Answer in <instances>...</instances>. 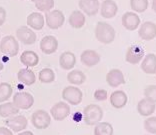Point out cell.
Here are the masks:
<instances>
[{
    "label": "cell",
    "instance_id": "1",
    "mask_svg": "<svg viewBox=\"0 0 156 135\" xmlns=\"http://www.w3.org/2000/svg\"><path fill=\"white\" fill-rule=\"evenodd\" d=\"M95 37L103 44H110L115 39V30L110 24L99 21L95 27Z\"/></svg>",
    "mask_w": 156,
    "mask_h": 135
},
{
    "label": "cell",
    "instance_id": "2",
    "mask_svg": "<svg viewBox=\"0 0 156 135\" xmlns=\"http://www.w3.org/2000/svg\"><path fill=\"white\" fill-rule=\"evenodd\" d=\"M103 118V110L97 104H89L83 109V120L88 125H96Z\"/></svg>",
    "mask_w": 156,
    "mask_h": 135
},
{
    "label": "cell",
    "instance_id": "3",
    "mask_svg": "<svg viewBox=\"0 0 156 135\" xmlns=\"http://www.w3.org/2000/svg\"><path fill=\"white\" fill-rule=\"evenodd\" d=\"M0 51L10 57H14L19 52V43L12 35H7L0 41Z\"/></svg>",
    "mask_w": 156,
    "mask_h": 135
},
{
    "label": "cell",
    "instance_id": "4",
    "mask_svg": "<svg viewBox=\"0 0 156 135\" xmlns=\"http://www.w3.org/2000/svg\"><path fill=\"white\" fill-rule=\"evenodd\" d=\"M31 123L36 129H46L51 123V116L43 109L36 110L31 115Z\"/></svg>",
    "mask_w": 156,
    "mask_h": 135
},
{
    "label": "cell",
    "instance_id": "5",
    "mask_svg": "<svg viewBox=\"0 0 156 135\" xmlns=\"http://www.w3.org/2000/svg\"><path fill=\"white\" fill-rule=\"evenodd\" d=\"M12 103L16 106L19 110H27L31 108L34 104V97L31 95L29 92L20 91L16 92L13 95V101Z\"/></svg>",
    "mask_w": 156,
    "mask_h": 135
},
{
    "label": "cell",
    "instance_id": "6",
    "mask_svg": "<svg viewBox=\"0 0 156 135\" xmlns=\"http://www.w3.org/2000/svg\"><path fill=\"white\" fill-rule=\"evenodd\" d=\"M44 18H45L46 25L50 28V29H54V30L61 27L63 24H64V21H65L64 14H63L61 10H58V9L46 12Z\"/></svg>",
    "mask_w": 156,
    "mask_h": 135
},
{
    "label": "cell",
    "instance_id": "7",
    "mask_svg": "<svg viewBox=\"0 0 156 135\" xmlns=\"http://www.w3.org/2000/svg\"><path fill=\"white\" fill-rule=\"evenodd\" d=\"M62 98L69 104L76 106L80 104L81 101H82L83 93L78 87L67 86L62 90Z\"/></svg>",
    "mask_w": 156,
    "mask_h": 135
},
{
    "label": "cell",
    "instance_id": "8",
    "mask_svg": "<svg viewBox=\"0 0 156 135\" xmlns=\"http://www.w3.org/2000/svg\"><path fill=\"white\" fill-rule=\"evenodd\" d=\"M70 114V106L67 103L60 101L55 103L50 109V116L56 121H62L66 119Z\"/></svg>",
    "mask_w": 156,
    "mask_h": 135
},
{
    "label": "cell",
    "instance_id": "9",
    "mask_svg": "<svg viewBox=\"0 0 156 135\" xmlns=\"http://www.w3.org/2000/svg\"><path fill=\"white\" fill-rule=\"evenodd\" d=\"M17 39L25 45H32L36 41V33L28 26H20L16 30Z\"/></svg>",
    "mask_w": 156,
    "mask_h": 135
},
{
    "label": "cell",
    "instance_id": "10",
    "mask_svg": "<svg viewBox=\"0 0 156 135\" xmlns=\"http://www.w3.org/2000/svg\"><path fill=\"white\" fill-rule=\"evenodd\" d=\"M144 58V49L141 45H131L127 49L125 60L130 64H137Z\"/></svg>",
    "mask_w": 156,
    "mask_h": 135
},
{
    "label": "cell",
    "instance_id": "11",
    "mask_svg": "<svg viewBox=\"0 0 156 135\" xmlns=\"http://www.w3.org/2000/svg\"><path fill=\"white\" fill-rule=\"evenodd\" d=\"M5 124L7 128H9L11 131L20 132V131H23L27 127L28 121L24 115H15L6 119Z\"/></svg>",
    "mask_w": 156,
    "mask_h": 135
},
{
    "label": "cell",
    "instance_id": "12",
    "mask_svg": "<svg viewBox=\"0 0 156 135\" xmlns=\"http://www.w3.org/2000/svg\"><path fill=\"white\" fill-rule=\"evenodd\" d=\"M58 48V40L52 35H46L40 41V50L46 55L53 54Z\"/></svg>",
    "mask_w": 156,
    "mask_h": 135
},
{
    "label": "cell",
    "instance_id": "13",
    "mask_svg": "<svg viewBox=\"0 0 156 135\" xmlns=\"http://www.w3.org/2000/svg\"><path fill=\"white\" fill-rule=\"evenodd\" d=\"M139 37L145 41H150L156 37V24L151 21H146L141 24L138 30Z\"/></svg>",
    "mask_w": 156,
    "mask_h": 135
},
{
    "label": "cell",
    "instance_id": "14",
    "mask_svg": "<svg viewBox=\"0 0 156 135\" xmlns=\"http://www.w3.org/2000/svg\"><path fill=\"white\" fill-rule=\"evenodd\" d=\"M122 25L129 31L136 30L140 25V17L135 12H125L122 16Z\"/></svg>",
    "mask_w": 156,
    "mask_h": 135
},
{
    "label": "cell",
    "instance_id": "15",
    "mask_svg": "<svg viewBox=\"0 0 156 135\" xmlns=\"http://www.w3.org/2000/svg\"><path fill=\"white\" fill-rule=\"evenodd\" d=\"M80 61L84 66L87 67H93L97 65L100 61V55L95 50H84L80 55Z\"/></svg>",
    "mask_w": 156,
    "mask_h": 135
},
{
    "label": "cell",
    "instance_id": "16",
    "mask_svg": "<svg viewBox=\"0 0 156 135\" xmlns=\"http://www.w3.org/2000/svg\"><path fill=\"white\" fill-rule=\"evenodd\" d=\"M78 5L80 7V10H82L88 16L96 15L100 8L99 0H79Z\"/></svg>",
    "mask_w": 156,
    "mask_h": 135
},
{
    "label": "cell",
    "instance_id": "17",
    "mask_svg": "<svg viewBox=\"0 0 156 135\" xmlns=\"http://www.w3.org/2000/svg\"><path fill=\"white\" fill-rule=\"evenodd\" d=\"M106 82L110 87H118L125 83V78L120 69H111L106 74Z\"/></svg>",
    "mask_w": 156,
    "mask_h": 135
},
{
    "label": "cell",
    "instance_id": "18",
    "mask_svg": "<svg viewBox=\"0 0 156 135\" xmlns=\"http://www.w3.org/2000/svg\"><path fill=\"white\" fill-rule=\"evenodd\" d=\"M118 11V6L116 2L113 0H104L100 5V13L101 16L104 18L110 19L113 18Z\"/></svg>",
    "mask_w": 156,
    "mask_h": 135
},
{
    "label": "cell",
    "instance_id": "19",
    "mask_svg": "<svg viewBox=\"0 0 156 135\" xmlns=\"http://www.w3.org/2000/svg\"><path fill=\"white\" fill-rule=\"evenodd\" d=\"M76 64V56L70 51H65L59 56V65L64 70H72Z\"/></svg>",
    "mask_w": 156,
    "mask_h": 135
},
{
    "label": "cell",
    "instance_id": "20",
    "mask_svg": "<svg viewBox=\"0 0 156 135\" xmlns=\"http://www.w3.org/2000/svg\"><path fill=\"white\" fill-rule=\"evenodd\" d=\"M45 24V18L40 12H32L27 16V25L34 30H41Z\"/></svg>",
    "mask_w": 156,
    "mask_h": 135
},
{
    "label": "cell",
    "instance_id": "21",
    "mask_svg": "<svg viewBox=\"0 0 156 135\" xmlns=\"http://www.w3.org/2000/svg\"><path fill=\"white\" fill-rule=\"evenodd\" d=\"M127 102H128V97L125 92L122 90H116L112 92V94L110 95V103L116 109L123 108L127 104Z\"/></svg>",
    "mask_w": 156,
    "mask_h": 135
},
{
    "label": "cell",
    "instance_id": "22",
    "mask_svg": "<svg viewBox=\"0 0 156 135\" xmlns=\"http://www.w3.org/2000/svg\"><path fill=\"white\" fill-rule=\"evenodd\" d=\"M156 104L153 102L149 101L146 98H143L138 102L137 104V111L141 116H147L149 117L155 112Z\"/></svg>",
    "mask_w": 156,
    "mask_h": 135
},
{
    "label": "cell",
    "instance_id": "23",
    "mask_svg": "<svg viewBox=\"0 0 156 135\" xmlns=\"http://www.w3.org/2000/svg\"><path fill=\"white\" fill-rule=\"evenodd\" d=\"M141 69L146 74L156 73V55L153 53L145 55L141 62Z\"/></svg>",
    "mask_w": 156,
    "mask_h": 135
},
{
    "label": "cell",
    "instance_id": "24",
    "mask_svg": "<svg viewBox=\"0 0 156 135\" xmlns=\"http://www.w3.org/2000/svg\"><path fill=\"white\" fill-rule=\"evenodd\" d=\"M17 79H18L19 82H21L22 84L30 86V85L35 83V81H36V76H35V73L31 69L22 68L18 71V73H17Z\"/></svg>",
    "mask_w": 156,
    "mask_h": 135
},
{
    "label": "cell",
    "instance_id": "25",
    "mask_svg": "<svg viewBox=\"0 0 156 135\" xmlns=\"http://www.w3.org/2000/svg\"><path fill=\"white\" fill-rule=\"evenodd\" d=\"M20 61L24 66L35 67L39 63V56L36 52L31 50H25L20 55Z\"/></svg>",
    "mask_w": 156,
    "mask_h": 135
},
{
    "label": "cell",
    "instance_id": "26",
    "mask_svg": "<svg viewBox=\"0 0 156 135\" xmlns=\"http://www.w3.org/2000/svg\"><path fill=\"white\" fill-rule=\"evenodd\" d=\"M85 21H86L85 15L80 10H74L69 15V18H68V22L70 24V26L73 28H76V29L82 28L85 24Z\"/></svg>",
    "mask_w": 156,
    "mask_h": 135
},
{
    "label": "cell",
    "instance_id": "27",
    "mask_svg": "<svg viewBox=\"0 0 156 135\" xmlns=\"http://www.w3.org/2000/svg\"><path fill=\"white\" fill-rule=\"evenodd\" d=\"M18 112L19 109L12 102H6L0 104V116L3 118H9V117L15 116L18 114Z\"/></svg>",
    "mask_w": 156,
    "mask_h": 135
},
{
    "label": "cell",
    "instance_id": "28",
    "mask_svg": "<svg viewBox=\"0 0 156 135\" xmlns=\"http://www.w3.org/2000/svg\"><path fill=\"white\" fill-rule=\"evenodd\" d=\"M86 76L80 70H72L67 74V81L72 85H81L85 82Z\"/></svg>",
    "mask_w": 156,
    "mask_h": 135
},
{
    "label": "cell",
    "instance_id": "29",
    "mask_svg": "<svg viewBox=\"0 0 156 135\" xmlns=\"http://www.w3.org/2000/svg\"><path fill=\"white\" fill-rule=\"evenodd\" d=\"M94 135H113V127L109 122H99L94 127Z\"/></svg>",
    "mask_w": 156,
    "mask_h": 135
},
{
    "label": "cell",
    "instance_id": "30",
    "mask_svg": "<svg viewBox=\"0 0 156 135\" xmlns=\"http://www.w3.org/2000/svg\"><path fill=\"white\" fill-rule=\"evenodd\" d=\"M13 89L12 86L7 82L0 83V103L6 102L12 96Z\"/></svg>",
    "mask_w": 156,
    "mask_h": 135
},
{
    "label": "cell",
    "instance_id": "31",
    "mask_svg": "<svg viewBox=\"0 0 156 135\" xmlns=\"http://www.w3.org/2000/svg\"><path fill=\"white\" fill-rule=\"evenodd\" d=\"M39 80L42 83H52L55 80V73L51 68H43L39 71Z\"/></svg>",
    "mask_w": 156,
    "mask_h": 135
},
{
    "label": "cell",
    "instance_id": "32",
    "mask_svg": "<svg viewBox=\"0 0 156 135\" xmlns=\"http://www.w3.org/2000/svg\"><path fill=\"white\" fill-rule=\"evenodd\" d=\"M130 7L134 12L142 13L148 8V0H130Z\"/></svg>",
    "mask_w": 156,
    "mask_h": 135
},
{
    "label": "cell",
    "instance_id": "33",
    "mask_svg": "<svg viewBox=\"0 0 156 135\" xmlns=\"http://www.w3.org/2000/svg\"><path fill=\"white\" fill-rule=\"evenodd\" d=\"M35 7L40 11L49 12L54 7V0H39L35 3Z\"/></svg>",
    "mask_w": 156,
    "mask_h": 135
},
{
    "label": "cell",
    "instance_id": "34",
    "mask_svg": "<svg viewBox=\"0 0 156 135\" xmlns=\"http://www.w3.org/2000/svg\"><path fill=\"white\" fill-rule=\"evenodd\" d=\"M144 129L148 133L156 134V116H149L144 120Z\"/></svg>",
    "mask_w": 156,
    "mask_h": 135
},
{
    "label": "cell",
    "instance_id": "35",
    "mask_svg": "<svg viewBox=\"0 0 156 135\" xmlns=\"http://www.w3.org/2000/svg\"><path fill=\"white\" fill-rule=\"evenodd\" d=\"M144 96L149 101L156 104V85H148L144 89Z\"/></svg>",
    "mask_w": 156,
    "mask_h": 135
},
{
    "label": "cell",
    "instance_id": "36",
    "mask_svg": "<svg viewBox=\"0 0 156 135\" xmlns=\"http://www.w3.org/2000/svg\"><path fill=\"white\" fill-rule=\"evenodd\" d=\"M108 97L107 91L104 89H98L94 92V99L97 101H104Z\"/></svg>",
    "mask_w": 156,
    "mask_h": 135
},
{
    "label": "cell",
    "instance_id": "37",
    "mask_svg": "<svg viewBox=\"0 0 156 135\" xmlns=\"http://www.w3.org/2000/svg\"><path fill=\"white\" fill-rule=\"evenodd\" d=\"M6 21V10L0 7V26H2Z\"/></svg>",
    "mask_w": 156,
    "mask_h": 135
},
{
    "label": "cell",
    "instance_id": "38",
    "mask_svg": "<svg viewBox=\"0 0 156 135\" xmlns=\"http://www.w3.org/2000/svg\"><path fill=\"white\" fill-rule=\"evenodd\" d=\"M0 135H13V132L7 127H0Z\"/></svg>",
    "mask_w": 156,
    "mask_h": 135
},
{
    "label": "cell",
    "instance_id": "39",
    "mask_svg": "<svg viewBox=\"0 0 156 135\" xmlns=\"http://www.w3.org/2000/svg\"><path fill=\"white\" fill-rule=\"evenodd\" d=\"M17 135H34V134L31 132V131H24V132H21Z\"/></svg>",
    "mask_w": 156,
    "mask_h": 135
},
{
    "label": "cell",
    "instance_id": "40",
    "mask_svg": "<svg viewBox=\"0 0 156 135\" xmlns=\"http://www.w3.org/2000/svg\"><path fill=\"white\" fill-rule=\"evenodd\" d=\"M152 10L156 13V0H152Z\"/></svg>",
    "mask_w": 156,
    "mask_h": 135
},
{
    "label": "cell",
    "instance_id": "41",
    "mask_svg": "<svg viewBox=\"0 0 156 135\" xmlns=\"http://www.w3.org/2000/svg\"><path fill=\"white\" fill-rule=\"evenodd\" d=\"M3 68H4V63H3L2 59L0 58V71L3 70Z\"/></svg>",
    "mask_w": 156,
    "mask_h": 135
},
{
    "label": "cell",
    "instance_id": "42",
    "mask_svg": "<svg viewBox=\"0 0 156 135\" xmlns=\"http://www.w3.org/2000/svg\"><path fill=\"white\" fill-rule=\"evenodd\" d=\"M31 1H32V2H34V3H36L37 1H39V0H31Z\"/></svg>",
    "mask_w": 156,
    "mask_h": 135
}]
</instances>
